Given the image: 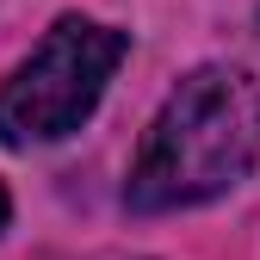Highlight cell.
Returning <instances> with one entry per match:
<instances>
[{"label":"cell","instance_id":"obj_1","mask_svg":"<svg viewBox=\"0 0 260 260\" xmlns=\"http://www.w3.org/2000/svg\"><path fill=\"white\" fill-rule=\"evenodd\" d=\"M254 161H260V81L248 69L211 62V69H192L155 112L137 168H130L124 205L143 217L205 205L242 186Z\"/></svg>","mask_w":260,"mask_h":260},{"label":"cell","instance_id":"obj_2","mask_svg":"<svg viewBox=\"0 0 260 260\" xmlns=\"http://www.w3.org/2000/svg\"><path fill=\"white\" fill-rule=\"evenodd\" d=\"M124 50H130V38L100 25V19H81V13L56 19L50 38L0 87V143L7 149H38V143L75 137L93 118V106L106 100Z\"/></svg>","mask_w":260,"mask_h":260},{"label":"cell","instance_id":"obj_3","mask_svg":"<svg viewBox=\"0 0 260 260\" xmlns=\"http://www.w3.org/2000/svg\"><path fill=\"white\" fill-rule=\"evenodd\" d=\"M7 211H13V205H7V186H0V230H7Z\"/></svg>","mask_w":260,"mask_h":260}]
</instances>
